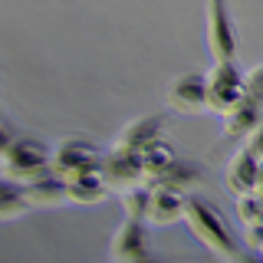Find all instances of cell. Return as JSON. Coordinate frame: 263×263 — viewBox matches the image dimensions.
<instances>
[{"label": "cell", "mask_w": 263, "mask_h": 263, "mask_svg": "<svg viewBox=\"0 0 263 263\" xmlns=\"http://www.w3.org/2000/svg\"><path fill=\"white\" fill-rule=\"evenodd\" d=\"M27 208H30V201H27V194H23V187H16L10 178L0 181V220L20 217Z\"/></svg>", "instance_id": "2e32d148"}, {"label": "cell", "mask_w": 263, "mask_h": 263, "mask_svg": "<svg viewBox=\"0 0 263 263\" xmlns=\"http://www.w3.org/2000/svg\"><path fill=\"white\" fill-rule=\"evenodd\" d=\"M184 220L191 224L194 237L208 247L211 253H217L220 260H234L237 257V237L230 224L224 220L220 208L204 194H187V204H184Z\"/></svg>", "instance_id": "6da1fadb"}, {"label": "cell", "mask_w": 263, "mask_h": 263, "mask_svg": "<svg viewBox=\"0 0 263 263\" xmlns=\"http://www.w3.org/2000/svg\"><path fill=\"white\" fill-rule=\"evenodd\" d=\"M247 99V72L237 66V60H220L208 72V109L227 115Z\"/></svg>", "instance_id": "7a4b0ae2"}, {"label": "cell", "mask_w": 263, "mask_h": 263, "mask_svg": "<svg viewBox=\"0 0 263 263\" xmlns=\"http://www.w3.org/2000/svg\"><path fill=\"white\" fill-rule=\"evenodd\" d=\"M237 214H240L243 227L260 224V220H263V194H243V197H237Z\"/></svg>", "instance_id": "d6986e66"}, {"label": "cell", "mask_w": 263, "mask_h": 263, "mask_svg": "<svg viewBox=\"0 0 263 263\" xmlns=\"http://www.w3.org/2000/svg\"><path fill=\"white\" fill-rule=\"evenodd\" d=\"M145 253H152L145 224L138 217H125L122 227L115 230V237H112V260L115 263H135V260H142Z\"/></svg>", "instance_id": "ba28073f"}, {"label": "cell", "mask_w": 263, "mask_h": 263, "mask_svg": "<svg viewBox=\"0 0 263 263\" xmlns=\"http://www.w3.org/2000/svg\"><path fill=\"white\" fill-rule=\"evenodd\" d=\"M164 125H168V115H142V119L128 122L125 128H122L119 142L115 145H125V148H135V152H145L152 142H158Z\"/></svg>", "instance_id": "4fadbf2b"}, {"label": "cell", "mask_w": 263, "mask_h": 263, "mask_svg": "<svg viewBox=\"0 0 263 263\" xmlns=\"http://www.w3.org/2000/svg\"><path fill=\"white\" fill-rule=\"evenodd\" d=\"M30 208H56V204L69 201V187H66V175H60L56 168L43 171L40 178H33L23 184Z\"/></svg>", "instance_id": "9c48e42d"}, {"label": "cell", "mask_w": 263, "mask_h": 263, "mask_svg": "<svg viewBox=\"0 0 263 263\" xmlns=\"http://www.w3.org/2000/svg\"><path fill=\"white\" fill-rule=\"evenodd\" d=\"M161 184H168V187H178L181 194L184 191H191V187H197V181H201V171L194 168V164H184V161H175L168 171L158 178Z\"/></svg>", "instance_id": "e0dca14e"}, {"label": "cell", "mask_w": 263, "mask_h": 263, "mask_svg": "<svg viewBox=\"0 0 263 263\" xmlns=\"http://www.w3.org/2000/svg\"><path fill=\"white\" fill-rule=\"evenodd\" d=\"M184 204H187V197L178 191V187H168V184H161V181H155L152 184V201H148V217L145 220H152V224H175V220L184 217Z\"/></svg>", "instance_id": "8fae6325"}, {"label": "cell", "mask_w": 263, "mask_h": 263, "mask_svg": "<svg viewBox=\"0 0 263 263\" xmlns=\"http://www.w3.org/2000/svg\"><path fill=\"white\" fill-rule=\"evenodd\" d=\"M247 240H250L253 250H263V220H260V224H250V227H247Z\"/></svg>", "instance_id": "7402d4cb"}, {"label": "cell", "mask_w": 263, "mask_h": 263, "mask_svg": "<svg viewBox=\"0 0 263 263\" xmlns=\"http://www.w3.org/2000/svg\"><path fill=\"white\" fill-rule=\"evenodd\" d=\"M168 105L184 115L208 112V76L204 72H184L175 76L168 86Z\"/></svg>", "instance_id": "8992f818"}, {"label": "cell", "mask_w": 263, "mask_h": 263, "mask_svg": "<svg viewBox=\"0 0 263 263\" xmlns=\"http://www.w3.org/2000/svg\"><path fill=\"white\" fill-rule=\"evenodd\" d=\"M234 263H263V250H250V253H237Z\"/></svg>", "instance_id": "603a6c76"}, {"label": "cell", "mask_w": 263, "mask_h": 263, "mask_svg": "<svg viewBox=\"0 0 263 263\" xmlns=\"http://www.w3.org/2000/svg\"><path fill=\"white\" fill-rule=\"evenodd\" d=\"M99 164H102V152L89 138H63L53 148V168L66 178L76 175V171H86V168H99Z\"/></svg>", "instance_id": "52a82bcc"}, {"label": "cell", "mask_w": 263, "mask_h": 263, "mask_svg": "<svg viewBox=\"0 0 263 263\" xmlns=\"http://www.w3.org/2000/svg\"><path fill=\"white\" fill-rule=\"evenodd\" d=\"M247 99H253L257 105H263V66L247 72Z\"/></svg>", "instance_id": "ffe728a7"}, {"label": "cell", "mask_w": 263, "mask_h": 263, "mask_svg": "<svg viewBox=\"0 0 263 263\" xmlns=\"http://www.w3.org/2000/svg\"><path fill=\"white\" fill-rule=\"evenodd\" d=\"M66 187H69V201L76 204H99L109 197V181H105L102 168H86V171H76V175L66 178Z\"/></svg>", "instance_id": "7c38bea8"}, {"label": "cell", "mask_w": 263, "mask_h": 263, "mask_svg": "<svg viewBox=\"0 0 263 263\" xmlns=\"http://www.w3.org/2000/svg\"><path fill=\"white\" fill-rule=\"evenodd\" d=\"M208 46L214 63L220 60H237V20L230 13V0H208Z\"/></svg>", "instance_id": "5b68a950"}, {"label": "cell", "mask_w": 263, "mask_h": 263, "mask_svg": "<svg viewBox=\"0 0 263 263\" xmlns=\"http://www.w3.org/2000/svg\"><path fill=\"white\" fill-rule=\"evenodd\" d=\"M260 122H263V105H257L253 99H243L237 109H230L224 115V132L230 138H247Z\"/></svg>", "instance_id": "5bb4252c"}, {"label": "cell", "mask_w": 263, "mask_h": 263, "mask_svg": "<svg viewBox=\"0 0 263 263\" xmlns=\"http://www.w3.org/2000/svg\"><path fill=\"white\" fill-rule=\"evenodd\" d=\"M142 155H145V168H148V178H152V181H158V178L164 175V171H168L171 164L178 161V158H175V148L164 142V138L152 142V145H148Z\"/></svg>", "instance_id": "9a60e30c"}, {"label": "cell", "mask_w": 263, "mask_h": 263, "mask_svg": "<svg viewBox=\"0 0 263 263\" xmlns=\"http://www.w3.org/2000/svg\"><path fill=\"white\" fill-rule=\"evenodd\" d=\"M122 201H125V217L145 220V217H148V201H152V184L132 187V191L122 194Z\"/></svg>", "instance_id": "ac0fdd59"}, {"label": "cell", "mask_w": 263, "mask_h": 263, "mask_svg": "<svg viewBox=\"0 0 263 263\" xmlns=\"http://www.w3.org/2000/svg\"><path fill=\"white\" fill-rule=\"evenodd\" d=\"M247 148H250V152H253V155H257V158L263 161V122H260V125L250 132V135H247Z\"/></svg>", "instance_id": "44dd1931"}, {"label": "cell", "mask_w": 263, "mask_h": 263, "mask_svg": "<svg viewBox=\"0 0 263 263\" xmlns=\"http://www.w3.org/2000/svg\"><path fill=\"white\" fill-rule=\"evenodd\" d=\"M102 175L105 181H109L112 191L125 194L132 191V187H142L148 184V168H145V155L135 152V148H125V145H115L109 155H102Z\"/></svg>", "instance_id": "277c9868"}, {"label": "cell", "mask_w": 263, "mask_h": 263, "mask_svg": "<svg viewBox=\"0 0 263 263\" xmlns=\"http://www.w3.org/2000/svg\"><path fill=\"white\" fill-rule=\"evenodd\" d=\"M4 175L10 181H33L43 171L53 168V152L40 142V138H13L10 148L4 152Z\"/></svg>", "instance_id": "3957f363"}, {"label": "cell", "mask_w": 263, "mask_h": 263, "mask_svg": "<svg viewBox=\"0 0 263 263\" xmlns=\"http://www.w3.org/2000/svg\"><path fill=\"white\" fill-rule=\"evenodd\" d=\"M10 142H13V135H10V128L4 125V119H0V158H4V152L10 148Z\"/></svg>", "instance_id": "cb8c5ba5"}, {"label": "cell", "mask_w": 263, "mask_h": 263, "mask_svg": "<svg viewBox=\"0 0 263 263\" xmlns=\"http://www.w3.org/2000/svg\"><path fill=\"white\" fill-rule=\"evenodd\" d=\"M135 263H164L161 257H155V253H145V257L142 260H135Z\"/></svg>", "instance_id": "d4e9b609"}, {"label": "cell", "mask_w": 263, "mask_h": 263, "mask_svg": "<svg viewBox=\"0 0 263 263\" xmlns=\"http://www.w3.org/2000/svg\"><path fill=\"white\" fill-rule=\"evenodd\" d=\"M227 187L234 191L237 197L243 194H257L260 191V158L250 152V148H240V152L230 158L227 164Z\"/></svg>", "instance_id": "30bf717a"}]
</instances>
